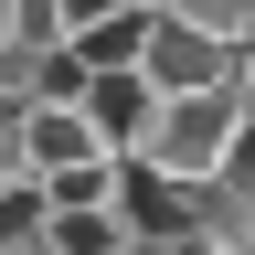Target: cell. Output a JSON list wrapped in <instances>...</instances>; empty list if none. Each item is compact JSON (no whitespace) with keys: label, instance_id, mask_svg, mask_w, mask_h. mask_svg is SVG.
I'll return each instance as SVG.
<instances>
[{"label":"cell","instance_id":"277c9868","mask_svg":"<svg viewBox=\"0 0 255 255\" xmlns=\"http://www.w3.org/2000/svg\"><path fill=\"white\" fill-rule=\"evenodd\" d=\"M85 117L107 128V149H138L149 117H159V85L138 75V64H107V75H85Z\"/></svg>","mask_w":255,"mask_h":255},{"label":"cell","instance_id":"8fae6325","mask_svg":"<svg viewBox=\"0 0 255 255\" xmlns=\"http://www.w3.org/2000/svg\"><path fill=\"white\" fill-rule=\"evenodd\" d=\"M117 11H170V0H117Z\"/></svg>","mask_w":255,"mask_h":255},{"label":"cell","instance_id":"ba28073f","mask_svg":"<svg viewBox=\"0 0 255 255\" xmlns=\"http://www.w3.org/2000/svg\"><path fill=\"white\" fill-rule=\"evenodd\" d=\"M213 191H234V202L255 213V117H245V138H234V159H223V181Z\"/></svg>","mask_w":255,"mask_h":255},{"label":"cell","instance_id":"52a82bcc","mask_svg":"<svg viewBox=\"0 0 255 255\" xmlns=\"http://www.w3.org/2000/svg\"><path fill=\"white\" fill-rule=\"evenodd\" d=\"M0 181H32V107H0Z\"/></svg>","mask_w":255,"mask_h":255},{"label":"cell","instance_id":"8992f818","mask_svg":"<svg viewBox=\"0 0 255 255\" xmlns=\"http://www.w3.org/2000/svg\"><path fill=\"white\" fill-rule=\"evenodd\" d=\"M170 21L213 32V43H255V0H170Z\"/></svg>","mask_w":255,"mask_h":255},{"label":"cell","instance_id":"30bf717a","mask_svg":"<svg viewBox=\"0 0 255 255\" xmlns=\"http://www.w3.org/2000/svg\"><path fill=\"white\" fill-rule=\"evenodd\" d=\"M21 43V0H0V53H11Z\"/></svg>","mask_w":255,"mask_h":255},{"label":"cell","instance_id":"7a4b0ae2","mask_svg":"<svg viewBox=\"0 0 255 255\" xmlns=\"http://www.w3.org/2000/svg\"><path fill=\"white\" fill-rule=\"evenodd\" d=\"M138 75H149L159 96H213V85H245V43H213V32H191V21L159 11V21H149Z\"/></svg>","mask_w":255,"mask_h":255},{"label":"cell","instance_id":"6da1fadb","mask_svg":"<svg viewBox=\"0 0 255 255\" xmlns=\"http://www.w3.org/2000/svg\"><path fill=\"white\" fill-rule=\"evenodd\" d=\"M245 117H255V96H245V85L159 96V117H149L138 159H149V170H170V181H191V191H213V181H223V159H234V138H245Z\"/></svg>","mask_w":255,"mask_h":255},{"label":"cell","instance_id":"9c48e42d","mask_svg":"<svg viewBox=\"0 0 255 255\" xmlns=\"http://www.w3.org/2000/svg\"><path fill=\"white\" fill-rule=\"evenodd\" d=\"M159 255H234L223 234H181V245H159Z\"/></svg>","mask_w":255,"mask_h":255},{"label":"cell","instance_id":"7c38bea8","mask_svg":"<svg viewBox=\"0 0 255 255\" xmlns=\"http://www.w3.org/2000/svg\"><path fill=\"white\" fill-rule=\"evenodd\" d=\"M0 255H43V245H0Z\"/></svg>","mask_w":255,"mask_h":255},{"label":"cell","instance_id":"3957f363","mask_svg":"<svg viewBox=\"0 0 255 255\" xmlns=\"http://www.w3.org/2000/svg\"><path fill=\"white\" fill-rule=\"evenodd\" d=\"M117 213H128V234H138L149 255H159V245H181V234H202V191L170 181V170H149L138 149L117 159Z\"/></svg>","mask_w":255,"mask_h":255},{"label":"cell","instance_id":"4fadbf2b","mask_svg":"<svg viewBox=\"0 0 255 255\" xmlns=\"http://www.w3.org/2000/svg\"><path fill=\"white\" fill-rule=\"evenodd\" d=\"M245 96H255V53H245Z\"/></svg>","mask_w":255,"mask_h":255},{"label":"cell","instance_id":"5b68a950","mask_svg":"<svg viewBox=\"0 0 255 255\" xmlns=\"http://www.w3.org/2000/svg\"><path fill=\"white\" fill-rule=\"evenodd\" d=\"M43 255H149V245L128 234V213H117V202H75V213H53V223H43Z\"/></svg>","mask_w":255,"mask_h":255}]
</instances>
